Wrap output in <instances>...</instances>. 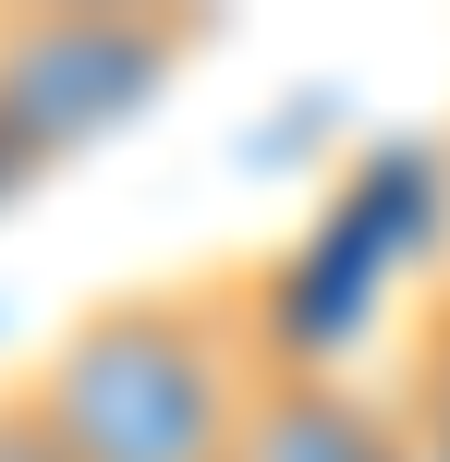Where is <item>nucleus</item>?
<instances>
[{"mask_svg":"<svg viewBox=\"0 0 450 462\" xmlns=\"http://www.w3.org/2000/svg\"><path fill=\"white\" fill-rule=\"evenodd\" d=\"M414 402L450 426V292L427 304V328H414Z\"/></svg>","mask_w":450,"mask_h":462,"instance_id":"obj_5","label":"nucleus"},{"mask_svg":"<svg viewBox=\"0 0 450 462\" xmlns=\"http://www.w3.org/2000/svg\"><path fill=\"white\" fill-rule=\"evenodd\" d=\"M73 462H232L268 365L243 341V280H170V292H97L61 341L24 365Z\"/></svg>","mask_w":450,"mask_h":462,"instance_id":"obj_1","label":"nucleus"},{"mask_svg":"<svg viewBox=\"0 0 450 462\" xmlns=\"http://www.w3.org/2000/svg\"><path fill=\"white\" fill-rule=\"evenodd\" d=\"M232 462H414V450H402V414L341 390L329 365H268Z\"/></svg>","mask_w":450,"mask_h":462,"instance_id":"obj_3","label":"nucleus"},{"mask_svg":"<svg viewBox=\"0 0 450 462\" xmlns=\"http://www.w3.org/2000/svg\"><path fill=\"white\" fill-rule=\"evenodd\" d=\"M0 462H73L61 426H49V402L24 390V377H0Z\"/></svg>","mask_w":450,"mask_h":462,"instance_id":"obj_4","label":"nucleus"},{"mask_svg":"<svg viewBox=\"0 0 450 462\" xmlns=\"http://www.w3.org/2000/svg\"><path fill=\"white\" fill-rule=\"evenodd\" d=\"M183 49H195L183 13H0V146L49 171L122 134L183 73Z\"/></svg>","mask_w":450,"mask_h":462,"instance_id":"obj_2","label":"nucleus"}]
</instances>
